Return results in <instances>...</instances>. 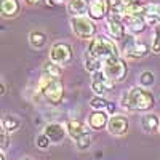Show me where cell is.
I'll list each match as a JSON object with an SVG mask.
<instances>
[{
	"label": "cell",
	"mask_w": 160,
	"mask_h": 160,
	"mask_svg": "<svg viewBox=\"0 0 160 160\" xmlns=\"http://www.w3.org/2000/svg\"><path fill=\"white\" fill-rule=\"evenodd\" d=\"M151 50L154 53H160V24L154 28V37H152V47Z\"/></svg>",
	"instance_id": "26"
},
{
	"label": "cell",
	"mask_w": 160,
	"mask_h": 160,
	"mask_svg": "<svg viewBox=\"0 0 160 160\" xmlns=\"http://www.w3.org/2000/svg\"><path fill=\"white\" fill-rule=\"evenodd\" d=\"M108 131L114 136H123L128 131V120L123 115H112L108 123Z\"/></svg>",
	"instance_id": "9"
},
{
	"label": "cell",
	"mask_w": 160,
	"mask_h": 160,
	"mask_svg": "<svg viewBox=\"0 0 160 160\" xmlns=\"http://www.w3.org/2000/svg\"><path fill=\"white\" fill-rule=\"evenodd\" d=\"M108 104H109V101L106 99L104 96H95L90 101V106L95 111H104V108H108Z\"/></svg>",
	"instance_id": "25"
},
{
	"label": "cell",
	"mask_w": 160,
	"mask_h": 160,
	"mask_svg": "<svg viewBox=\"0 0 160 160\" xmlns=\"http://www.w3.org/2000/svg\"><path fill=\"white\" fill-rule=\"evenodd\" d=\"M142 16L148 22V26L155 28L157 24H160V3H148L142 8Z\"/></svg>",
	"instance_id": "13"
},
{
	"label": "cell",
	"mask_w": 160,
	"mask_h": 160,
	"mask_svg": "<svg viewBox=\"0 0 160 160\" xmlns=\"http://www.w3.org/2000/svg\"><path fill=\"white\" fill-rule=\"evenodd\" d=\"M120 104L127 111L142 112V111H149L154 106V96L148 90H144V87H133L122 95Z\"/></svg>",
	"instance_id": "1"
},
{
	"label": "cell",
	"mask_w": 160,
	"mask_h": 160,
	"mask_svg": "<svg viewBox=\"0 0 160 160\" xmlns=\"http://www.w3.org/2000/svg\"><path fill=\"white\" fill-rule=\"evenodd\" d=\"M0 160H5V154H3V152L0 154Z\"/></svg>",
	"instance_id": "32"
},
{
	"label": "cell",
	"mask_w": 160,
	"mask_h": 160,
	"mask_svg": "<svg viewBox=\"0 0 160 160\" xmlns=\"http://www.w3.org/2000/svg\"><path fill=\"white\" fill-rule=\"evenodd\" d=\"M24 2L28 3V5H37V3L42 2V0H24Z\"/></svg>",
	"instance_id": "30"
},
{
	"label": "cell",
	"mask_w": 160,
	"mask_h": 160,
	"mask_svg": "<svg viewBox=\"0 0 160 160\" xmlns=\"http://www.w3.org/2000/svg\"><path fill=\"white\" fill-rule=\"evenodd\" d=\"M148 53H149L148 45L139 43V42H136V40H133V38L125 45V55H127V58H130V59L144 58L146 55H148Z\"/></svg>",
	"instance_id": "11"
},
{
	"label": "cell",
	"mask_w": 160,
	"mask_h": 160,
	"mask_svg": "<svg viewBox=\"0 0 160 160\" xmlns=\"http://www.w3.org/2000/svg\"><path fill=\"white\" fill-rule=\"evenodd\" d=\"M102 71H104L106 75H108L109 80H112L114 83H117V82H123L125 80L127 72H128V66H127L125 59H122L118 56V58H114V59L106 62Z\"/></svg>",
	"instance_id": "4"
},
{
	"label": "cell",
	"mask_w": 160,
	"mask_h": 160,
	"mask_svg": "<svg viewBox=\"0 0 160 160\" xmlns=\"http://www.w3.org/2000/svg\"><path fill=\"white\" fill-rule=\"evenodd\" d=\"M109 123V114L106 111H93L88 115V125L93 130H102Z\"/></svg>",
	"instance_id": "15"
},
{
	"label": "cell",
	"mask_w": 160,
	"mask_h": 160,
	"mask_svg": "<svg viewBox=\"0 0 160 160\" xmlns=\"http://www.w3.org/2000/svg\"><path fill=\"white\" fill-rule=\"evenodd\" d=\"M88 15L91 19H102L109 15V0H91Z\"/></svg>",
	"instance_id": "10"
},
{
	"label": "cell",
	"mask_w": 160,
	"mask_h": 160,
	"mask_svg": "<svg viewBox=\"0 0 160 160\" xmlns=\"http://www.w3.org/2000/svg\"><path fill=\"white\" fill-rule=\"evenodd\" d=\"M68 11L71 16H85L88 15L90 2L88 0H68Z\"/></svg>",
	"instance_id": "16"
},
{
	"label": "cell",
	"mask_w": 160,
	"mask_h": 160,
	"mask_svg": "<svg viewBox=\"0 0 160 160\" xmlns=\"http://www.w3.org/2000/svg\"><path fill=\"white\" fill-rule=\"evenodd\" d=\"M154 82H155V77H154V74H152L151 71L141 72V75H139V83H141V87L149 88V87L154 85Z\"/></svg>",
	"instance_id": "23"
},
{
	"label": "cell",
	"mask_w": 160,
	"mask_h": 160,
	"mask_svg": "<svg viewBox=\"0 0 160 160\" xmlns=\"http://www.w3.org/2000/svg\"><path fill=\"white\" fill-rule=\"evenodd\" d=\"M29 43L32 48L35 50H40V48H43L45 43H47V35L42 32V31H32L29 34Z\"/></svg>",
	"instance_id": "20"
},
{
	"label": "cell",
	"mask_w": 160,
	"mask_h": 160,
	"mask_svg": "<svg viewBox=\"0 0 160 160\" xmlns=\"http://www.w3.org/2000/svg\"><path fill=\"white\" fill-rule=\"evenodd\" d=\"M123 5H135V3H139V0H122Z\"/></svg>",
	"instance_id": "29"
},
{
	"label": "cell",
	"mask_w": 160,
	"mask_h": 160,
	"mask_svg": "<svg viewBox=\"0 0 160 160\" xmlns=\"http://www.w3.org/2000/svg\"><path fill=\"white\" fill-rule=\"evenodd\" d=\"M114 82L108 78V75L104 74V71H98V72H93L91 77V90L95 91L96 96H104L114 88Z\"/></svg>",
	"instance_id": "7"
},
{
	"label": "cell",
	"mask_w": 160,
	"mask_h": 160,
	"mask_svg": "<svg viewBox=\"0 0 160 160\" xmlns=\"http://www.w3.org/2000/svg\"><path fill=\"white\" fill-rule=\"evenodd\" d=\"M0 136H2V141H0V148H2V151H5L8 146H10V133L7 130H0Z\"/></svg>",
	"instance_id": "27"
},
{
	"label": "cell",
	"mask_w": 160,
	"mask_h": 160,
	"mask_svg": "<svg viewBox=\"0 0 160 160\" xmlns=\"http://www.w3.org/2000/svg\"><path fill=\"white\" fill-rule=\"evenodd\" d=\"M85 55L102 62V64H106L108 61H111L114 58H118V50L115 47L114 40L104 37V35H98V37L91 38Z\"/></svg>",
	"instance_id": "2"
},
{
	"label": "cell",
	"mask_w": 160,
	"mask_h": 160,
	"mask_svg": "<svg viewBox=\"0 0 160 160\" xmlns=\"http://www.w3.org/2000/svg\"><path fill=\"white\" fill-rule=\"evenodd\" d=\"M21 127V120L15 115H3L2 118V128L7 130L8 133H13V131H16L19 130Z\"/></svg>",
	"instance_id": "22"
},
{
	"label": "cell",
	"mask_w": 160,
	"mask_h": 160,
	"mask_svg": "<svg viewBox=\"0 0 160 160\" xmlns=\"http://www.w3.org/2000/svg\"><path fill=\"white\" fill-rule=\"evenodd\" d=\"M141 127L146 133H155L160 128V118L155 114H144L141 118Z\"/></svg>",
	"instance_id": "18"
},
{
	"label": "cell",
	"mask_w": 160,
	"mask_h": 160,
	"mask_svg": "<svg viewBox=\"0 0 160 160\" xmlns=\"http://www.w3.org/2000/svg\"><path fill=\"white\" fill-rule=\"evenodd\" d=\"M108 111H109V114H112V112H114V104H112V102H109V104H108Z\"/></svg>",
	"instance_id": "31"
},
{
	"label": "cell",
	"mask_w": 160,
	"mask_h": 160,
	"mask_svg": "<svg viewBox=\"0 0 160 160\" xmlns=\"http://www.w3.org/2000/svg\"><path fill=\"white\" fill-rule=\"evenodd\" d=\"M43 135H47L53 144H59L64 141L66 135H68V130H66V125H61V123H48L43 128Z\"/></svg>",
	"instance_id": "8"
},
{
	"label": "cell",
	"mask_w": 160,
	"mask_h": 160,
	"mask_svg": "<svg viewBox=\"0 0 160 160\" xmlns=\"http://www.w3.org/2000/svg\"><path fill=\"white\" fill-rule=\"evenodd\" d=\"M66 130H68V135L74 141H77L80 136H83L85 133L88 131L82 123L78 122V120H68V122H66Z\"/></svg>",
	"instance_id": "19"
},
{
	"label": "cell",
	"mask_w": 160,
	"mask_h": 160,
	"mask_svg": "<svg viewBox=\"0 0 160 160\" xmlns=\"http://www.w3.org/2000/svg\"><path fill=\"white\" fill-rule=\"evenodd\" d=\"M42 74H45L48 77H53V78H59L61 77V66H58L56 62H53L51 59H48L42 66Z\"/></svg>",
	"instance_id": "21"
},
{
	"label": "cell",
	"mask_w": 160,
	"mask_h": 160,
	"mask_svg": "<svg viewBox=\"0 0 160 160\" xmlns=\"http://www.w3.org/2000/svg\"><path fill=\"white\" fill-rule=\"evenodd\" d=\"M123 22L130 34H141L146 29V26H148L142 15H128L123 18Z\"/></svg>",
	"instance_id": "12"
},
{
	"label": "cell",
	"mask_w": 160,
	"mask_h": 160,
	"mask_svg": "<svg viewBox=\"0 0 160 160\" xmlns=\"http://www.w3.org/2000/svg\"><path fill=\"white\" fill-rule=\"evenodd\" d=\"M21 160H31V158H28V157H26V158H21Z\"/></svg>",
	"instance_id": "33"
},
{
	"label": "cell",
	"mask_w": 160,
	"mask_h": 160,
	"mask_svg": "<svg viewBox=\"0 0 160 160\" xmlns=\"http://www.w3.org/2000/svg\"><path fill=\"white\" fill-rule=\"evenodd\" d=\"M42 95H43V98H45L50 104H53V106L61 104L62 96H64V87H62V83H61V80H59V78H53L51 82L42 90Z\"/></svg>",
	"instance_id": "6"
},
{
	"label": "cell",
	"mask_w": 160,
	"mask_h": 160,
	"mask_svg": "<svg viewBox=\"0 0 160 160\" xmlns=\"http://www.w3.org/2000/svg\"><path fill=\"white\" fill-rule=\"evenodd\" d=\"M21 3L19 0H2L0 2V11H2L3 18H16L19 15Z\"/></svg>",
	"instance_id": "17"
},
{
	"label": "cell",
	"mask_w": 160,
	"mask_h": 160,
	"mask_svg": "<svg viewBox=\"0 0 160 160\" xmlns=\"http://www.w3.org/2000/svg\"><path fill=\"white\" fill-rule=\"evenodd\" d=\"M50 139H48V136L47 135H38L37 136V141H35V144H37V148H40V149H47L48 146H50Z\"/></svg>",
	"instance_id": "28"
},
{
	"label": "cell",
	"mask_w": 160,
	"mask_h": 160,
	"mask_svg": "<svg viewBox=\"0 0 160 160\" xmlns=\"http://www.w3.org/2000/svg\"><path fill=\"white\" fill-rule=\"evenodd\" d=\"M72 58H74L72 47L66 42H58L50 50V59L56 62L58 66H68L72 61Z\"/></svg>",
	"instance_id": "5"
},
{
	"label": "cell",
	"mask_w": 160,
	"mask_h": 160,
	"mask_svg": "<svg viewBox=\"0 0 160 160\" xmlns=\"http://www.w3.org/2000/svg\"><path fill=\"white\" fill-rule=\"evenodd\" d=\"M71 29L78 38L90 40L96 34V24L88 16H71Z\"/></svg>",
	"instance_id": "3"
},
{
	"label": "cell",
	"mask_w": 160,
	"mask_h": 160,
	"mask_svg": "<svg viewBox=\"0 0 160 160\" xmlns=\"http://www.w3.org/2000/svg\"><path fill=\"white\" fill-rule=\"evenodd\" d=\"M158 131H160V128H158Z\"/></svg>",
	"instance_id": "34"
},
{
	"label": "cell",
	"mask_w": 160,
	"mask_h": 160,
	"mask_svg": "<svg viewBox=\"0 0 160 160\" xmlns=\"http://www.w3.org/2000/svg\"><path fill=\"white\" fill-rule=\"evenodd\" d=\"M108 32L112 38L115 40H123L125 38V32H127V26L122 19H112V18H108Z\"/></svg>",
	"instance_id": "14"
},
{
	"label": "cell",
	"mask_w": 160,
	"mask_h": 160,
	"mask_svg": "<svg viewBox=\"0 0 160 160\" xmlns=\"http://www.w3.org/2000/svg\"><path fill=\"white\" fill-rule=\"evenodd\" d=\"M91 142H93V136H91V133H90V131H87L83 136H80V138L75 141L77 148H78L80 151H85V149H88L90 146H91Z\"/></svg>",
	"instance_id": "24"
}]
</instances>
